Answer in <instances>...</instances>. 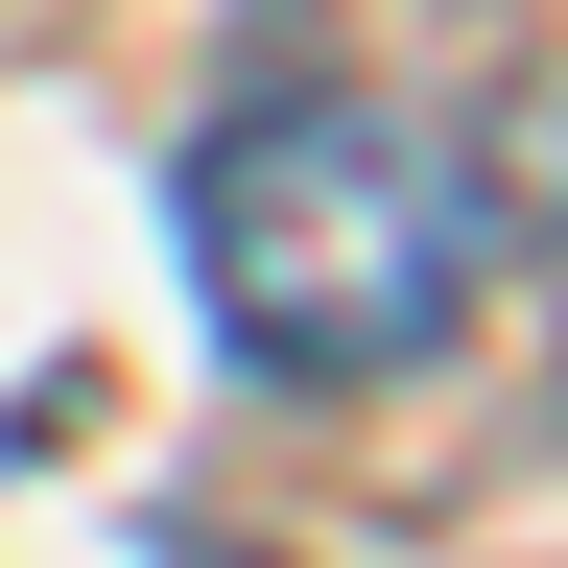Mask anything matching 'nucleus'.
<instances>
[{
	"label": "nucleus",
	"instance_id": "obj_1",
	"mask_svg": "<svg viewBox=\"0 0 568 568\" xmlns=\"http://www.w3.org/2000/svg\"><path fill=\"white\" fill-rule=\"evenodd\" d=\"M190 284H213V332L261 379H403V355L474 332L497 190L403 95H237L190 142Z\"/></svg>",
	"mask_w": 568,
	"mask_h": 568
},
{
	"label": "nucleus",
	"instance_id": "obj_2",
	"mask_svg": "<svg viewBox=\"0 0 568 568\" xmlns=\"http://www.w3.org/2000/svg\"><path fill=\"white\" fill-rule=\"evenodd\" d=\"M190 568H261V545H190Z\"/></svg>",
	"mask_w": 568,
	"mask_h": 568
}]
</instances>
